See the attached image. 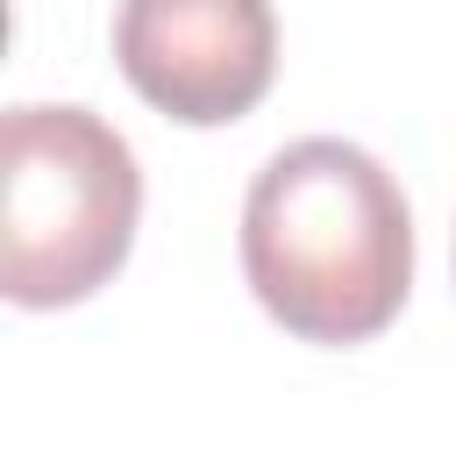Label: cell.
Listing matches in <instances>:
<instances>
[{
	"label": "cell",
	"mask_w": 456,
	"mask_h": 456,
	"mask_svg": "<svg viewBox=\"0 0 456 456\" xmlns=\"http://www.w3.org/2000/svg\"><path fill=\"white\" fill-rule=\"evenodd\" d=\"M142 214V171L93 107H7L0 121V292L71 306L100 292Z\"/></svg>",
	"instance_id": "obj_2"
},
{
	"label": "cell",
	"mask_w": 456,
	"mask_h": 456,
	"mask_svg": "<svg viewBox=\"0 0 456 456\" xmlns=\"http://www.w3.org/2000/svg\"><path fill=\"white\" fill-rule=\"evenodd\" d=\"M121 78L185 128H221L271 93L278 14L271 0H121Z\"/></svg>",
	"instance_id": "obj_3"
},
{
	"label": "cell",
	"mask_w": 456,
	"mask_h": 456,
	"mask_svg": "<svg viewBox=\"0 0 456 456\" xmlns=\"http://www.w3.org/2000/svg\"><path fill=\"white\" fill-rule=\"evenodd\" d=\"M242 278L299 342H370L413 285V214L399 178L342 142H285L242 200Z\"/></svg>",
	"instance_id": "obj_1"
}]
</instances>
